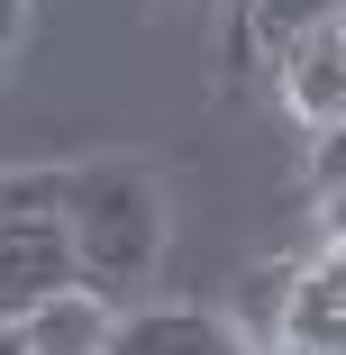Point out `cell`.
Here are the masks:
<instances>
[{
  "label": "cell",
  "instance_id": "6da1fadb",
  "mask_svg": "<svg viewBox=\"0 0 346 355\" xmlns=\"http://www.w3.org/2000/svg\"><path fill=\"white\" fill-rule=\"evenodd\" d=\"M64 237H73V264L101 292H137L164 264V191L146 164H73V191H64Z\"/></svg>",
  "mask_w": 346,
  "mask_h": 355
},
{
  "label": "cell",
  "instance_id": "7a4b0ae2",
  "mask_svg": "<svg viewBox=\"0 0 346 355\" xmlns=\"http://www.w3.org/2000/svg\"><path fill=\"white\" fill-rule=\"evenodd\" d=\"M64 282H83L64 219H10V228H0V328L28 319L46 292H64Z\"/></svg>",
  "mask_w": 346,
  "mask_h": 355
},
{
  "label": "cell",
  "instance_id": "3957f363",
  "mask_svg": "<svg viewBox=\"0 0 346 355\" xmlns=\"http://www.w3.org/2000/svg\"><path fill=\"white\" fill-rule=\"evenodd\" d=\"M110 355H255V337L228 319V310H182V301H155V310H128Z\"/></svg>",
  "mask_w": 346,
  "mask_h": 355
},
{
  "label": "cell",
  "instance_id": "277c9868",
  "mask_svg": "<svg viewBox=\"0 0 346 355\" xmlns=\"http://www.w3.org/2000/svg\"><path fill=\"white\" fill-rule=\"evenodd\" d=\"M273 83H283V110L319 137V128H337L346 119V37H337V19L319 28V37H301L292 55H273Z\"/></svg>",
  "mask_w": 346,
  "mask_h": 355
},
{
  "label": "cell",
  "instance_id": "5b68a950",
  "mask_svg": "<svg viewBox=\"0 0 346 355\" xmlns=\"http://www.w3.org/2000/svg\"><path fill=\"white\" fill-rule=\"evenodd\" d=\"M19 328H28L37 355H110V337H119V301L101 292V282H64V292H46Z\"/></svg>",
  "mask_w": 346,
  "mask_h": 355
},
{
  "label": "cell",
  "instance_id": "8992f818",
  "mask_svg": "<svg viewBox=\"0 0 346 355\" xmlns=\"http://www.w3.org/2000/svg\"><path fill=\"white\" fill-rule=\"evenodd\" d=\"M301 264H310V255H273V264H255V273L237 282L228 319L255 337V355H264V346H283V328H292V292H301Z\"/></svg>",
  "mask_w": 346,
  "mask_h": 355
},
{
  "label": "cell",
  "instance_id": "52a82bcc",
  "mask_svg": "<svg viewBox=\"0 0 346 355\" xmlns=\"http://www.w3.org/2000/svg\"><path fill=\"white\" fill-rule=\"evenodd\" d=\"M337 10H346V0H255V10H246V55H255V46H264V55H292V46L319 37Z\"/></svg>",
  "mask_w": 346,
  "mask_h": 355
},
{
  "label": "cell",
  "instance_id": "ba28073f",
  "mask_svg": "<svg viewBox=\"0 0 346 355\" xmlns=\"http://www.w3.org/2000/svg\"><path fill=\"white\" fill-rule=\"evenodd\" d=\"M64 191H73V173H37V164L0 173V228L10 219H64Z\"/></svg>",
  "mask_w": 346,
  "mask_h": 355
},
{
  "label": "cell",
  "instance_id": "9c48e42d",
  "mask_svg": "<svg viewBox=\"0 0 346 355\" xmlns=\"http://www.w3.org/2000/svg\"><path fill=\"white\" fill-rule=\"evenodd\" d=\"M28 19H37V0H0V64L28 46Z\"/></svg>",
  "mask_w": 346,
  "mask_h": 355
},
{
  "label": "cell",
  "instance_id": "30bf717a",
  "mask_svg": "<svg viewBox=\"0 0 346 355\" xmlns=\"http://www.w3.org/2000/svg\"><path fill=\"white\" fill-rule=\"evenodd\" d=\"M0 355H37V346H28V328H19V319H10V328H0Z\"/></svg>",
  "mask_w": 346,
  "mask_h": 355
},
{
  "label": "cell",
  "instance_id": "8fae6325",
  "mask_svg": "<svg viewBox=\"0 0 346 355\" xmlns=\"http://www.w3.org/2000/svg\"><path fill=\"white\" fill-rule=\"evenodd\" d=\"M246 10H255V0H228V19H237V64H246Z\"/></svg>",
  "mask_w": 346,
  "mask_h": 355
},
{
  "label": "cell",
  "instance_id": "7c38bea8",
  "mask_svg": "<svg viewBox=\"0 0 346 355\" xmlns=\"http://www.w3.org/2000/svg\"><path fill=\"white\" fill-rule=\"evenodd\" d=\"M264 355H319V346H292V337H283V346H264Z\"/></svg>",
  "mask_w": 346,
  "mask_h": 355
},
{
  "label": "cell",
  "instance_id": "4fadbf2b",
  "mask_svg": "<svg viewBox=\"0 0 346 355\" xmlns=\"http://www.w3.org/2000/svg\"><path fill=\"white\" fill-rule=\"evenodd\" d=\"M337 37H346V10H337Z\"/></svg>",
  "mask_w": 346,
  "mask_h": 355
}]
</instances>
